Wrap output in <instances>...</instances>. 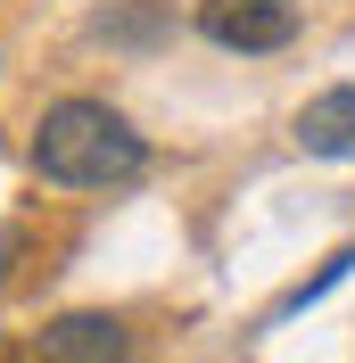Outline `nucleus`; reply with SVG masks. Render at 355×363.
Returning a JSON list of instances; mask_svg holds the SVG:
<instances>
[{"instance_id":"nucleus-5","label":"nucleus","mask_w":355,"mask_h":363,"mask_svg":"<svg viewBox=\"0 0 355 363\" xmlns=\"http://www.w3.org/2000/svg\"><path fill=\"white\" fill-rule=\"evenodd\" d=\"M347 272H355V240H347V248H339V256H331V264H322V272H314V281H297V289H289L281 306H273V314H306L314 297H331L339 281H347Z\"/></svg>"},{"instance_id":"nucleus-6","label":"nucleus","mask_w":355,"mask_h":363,"mask_svg":"<svg viewBox=\"0 0 355 363\" xmlns=\"http://www.w3.org/2000/svg\"><path fill=\"white\" fill-rule=\"evenodd\" d=\"M157 25H165L157 9H124V17H99V33H108V42H149Z\"/></svg>"},{"instance_id":"nucleus-4","label":"nucleus","mask_w":355,"mask_h":363,"mask_svg":"<svg viewBox=\"0 0 355 363\" xmlns=\"http://www.w3.org/2000/svg\"><path fill=\"white\" fill-rule=\"evenodd\" d=\"M297 149L306 157H355V83H331L297 108Z\"/></svg>"},{"instance_id":"nucleus-1","label":"nucleus","mask_w":355,"mask_h":363,"mask_svg":"<svg viewBox=\"0 0 355 363\" xmlns=\"http://www.w3.org/2000/svg\"><path fill=\"white\" fill-rule=\"evenodd\" d=\"M25 157L50 190H124L149 174V140L108 108V99H50Z\"/></svg>"},{"instance_id":"nucleus-7","label":"nucleus","mask_w":355,"mask_h":363,"mask_svg":"<svg viewBox=\"0 0 355 363\" xmlns=\"http://www.w3.org/2000/svg\"><path fill=\"white\" fill-rule=\"evenodd\" d=\"M17 256H25V231H17V223H0V281H9V264H17Z\"/></svg>"},{"instance_id":"nucleus-2","label":"nucleus","mask_w":355,"mask_h":363,"mask_svg":"<svg viewBox=\"0 0 355 363\" xmlns=\"http://www.w3.org/2000/svg\"><path fill=\"white\" fill-rule=\"evenodd\" d=\"M297 0H199V33L215 50H240V58H273V50L297 42Z\"/></svg>"},{"instance_id":"nucleus-3","label":"nucleus","mask_w":355,"mask_h":363,"mask_svg":"<svg viewBox=\"0 0 355 363\" xmlns=\"http://www.w3.org/2000/svg\"><path fill=\"white\" fill-rule=\"evenodd\" d=\"M33 355L42 363H124L133 355V330L116 314H58V322H42Z\"/></svg>"}]
</instances>
